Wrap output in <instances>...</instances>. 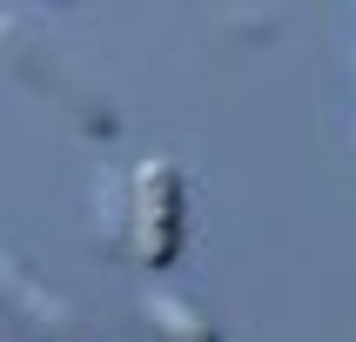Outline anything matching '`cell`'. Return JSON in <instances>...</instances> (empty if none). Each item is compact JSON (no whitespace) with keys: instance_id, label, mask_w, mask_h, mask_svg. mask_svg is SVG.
Instances as JSON below:
<instances>
[{"instance_id":"2","label":"cell","mask_w":356,"mask_h":342,"mask_svg":"<svg viewBox=\"0 0 356 342\" xmlns=\"http://www.w3.org/2000/svg\"><path fill=\"white\" fill-rule=\"evenodd\" d=\"M0 54H14L20 74H34V87H47V94H54L67 114H81L95 135H115V114H108L88 87H67V80H60V60H47V47H40V40L20 34V20H0Z\"/></svg>"},{"instance_id":"3","label":"cell","mask_w":356,"mask_h":342,"mask_svg":"<svg viewBox=\"0 0 356 342\" xmlns=\"http://www.w3.org/2000/svg\"><path fill=\"white\" fill-rule=\"evenodd\" d=\"M141 316H148V329H155L161 342H222L216 329H209L195 309H181L175 296H148V302H141Z\"/></svg>"},{"instance_id":"1","label":"cell","mask_w":356,"mask_h":342,"mask_svg":"<svg viewBox=\"0 0 356 342\" xmlns=\"http://www.w3.org/2000/svg\"><path fill=\"white\" fill-rule=\"evenodd\" d=\"M128 241L148 268L175 262V248H181V168L175 161L155 155L135 168V228H128Z\"/></svg>"}]
</instances>
